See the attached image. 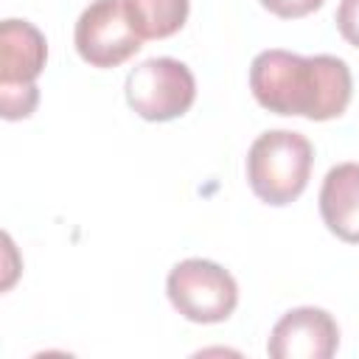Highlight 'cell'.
I'll return each instance as SVG.
<instances>
[{
	"mask_svg": "<svg viewBox=\"0 0 359 359\" xmlns=\"http://www.w3.org/2000/svg\"><path fill=\"white\" fill-rule=\"evenodd\" d=\"M250 90L255 101L275 115L331 121L348 109L353 79L351 67L339 56H297L272 48L252 59Z\"/></svg>",
	"mask_w": 359,
	"mask_h": 359,
	"instance_id": "cell-1",
	"label": "cell"
},
{
	"mask_svg": "<svg viewBox=\"0 0 359 359\" xmlns=\"http://www.w3.org/2000/svg\"><path fill=\"white\" fill-rule=\"evenodd\" d=\"M311 163L314 149L306 135L269 129L258 135L247 151V182L261 202L283 208L306 191Z\"/></svg>",
	"mask_w": 359,
	"mask_h": 359,
	"instance_id": "cell-2",
	"label": "cell"
},
{
	"mask_svg": "<svg viewBox=\"0 0 359 359\" xmlns=\"http://www.w3.org/2000/svg\"><path fill=\"white\" fill-rule=\"evenodd\" d=\"M48 59V42L28 20L0 25V109L6 121L28 118L36 109V79Z\"/></svg>",
	"mask_w": 359,
	"mask_h": 359,
	"instance_id": "cell-3",
	"label": "cell"
},
{
	"mask_svg": "<svg viewBox=\"0 0 359 359\" xmlns=\"http://www.w3.org/2000/svg\"><path fill=\"white\" fill-rule=\"evenodd\" d=\"M171 306L191 323H224L238 303V286L233 275L205 258L180 261L165 280Z\"/></svg>",
	"mask_w": 359,
	"mask_h": 359,
	"instance_id": "cell-4",
	"label": "cell"
},
{
	"mask_svg": "<svg viewBox=\"0 0 359 359\" xmlns=\"http://www.w3.org/2000/svg\"><path fill=\"white\" fill-rule=\"evenodd\" d=\"M196 81L188 65L171 56L140 62L126 76V104L143 121H174L191 109Z\"/></svg>",
	"mask_w": 359,
	"mask_h": 359,
	"instance_id": "cell-5",
	"label": "cell"
},
{
	"mask_svg": "<svg viewBox=\"0 0 359 359\" xmlns=\"http://www.w3.org/2000/svg\"><path fill=\"white\" fill-rule=\"evenodd\" d=\"M73 39L79 56L93 67H118L143 45L126 17L123 0H93L76 20Z\"/></svg>",
	"mask_w": 359,
	"mask_h": 359,
	"instance_id": "cell-6",
	"label": "cell"
},
{
	"mask_svg": "<svg viewBox=\"0 0 359 359\" xmlns=\"http://www.w3.org/2000/svg\"><path fill=\"white\" fill-rule=\"evenodd\" d=\"M339 325L325 309L300 306L286 311L266 342L272 359H328L337 353Z\"/></svg>",
	"mask_w": 359,
	"mask_h": 359,
	"instance_id": "cell-7",
	"label": "cell"
},
{
	"mask_svg": "<svg viewBox=\"0 0 359 359\" xmlns=\"http://www.w3.org/2000/svg\"><path fill=\"white\" fill-rule=\"evenodd\" d=\"M320 216L337 238L359 244V163H339L325 174Z\"/></svg>",
	"mask_w": 359,
	"mask_h": 359,
	"instance_id": "cell-8",
	"label": "cell"
},
{
	"mask_svg": "<svg viewBox=\"0 0 359 359\" xmlns=\"http://www.w3.org/2000/svg\"><path fill=\"white\" fill-rule=\"evenodd\" d=\"M123 8L140 39H165L188 20V0H123Z\"/></svg>",
	"mask_w": 359,
	"mask_h": 359,
	"instance_id": "cell-9",
	"label": "cell"
},
{
	"mask_svg": "<svg viewBox=\"0 0 359 359\" xmlns=\"http://www.w3.org/2000/svg\"><path fill=\"white\" fill-rule=\"evenodd\" d=\"M337 28L342 39L359 48V0H342L337 8Z\"/></svg>",
	"mask_w": 359,
	"mask_h": 359,
	"instance_id": "cell-10",
	"label": "cell"
},
{
	"mask_svg": "<svg viewBox=\"0 0 359 359\" xmlns=\"http://www.w3.org/2000/svg\"><path fill=\"white\" fill-rule=\"evenodd\" d=\"M261 6L269 8L275 17L297 20V17H306V14L317 11L323 6V0H261Z\"/></svg>",
	"mask_w": 359,
	"mask_h": 359,
	"instance_id": "cell-11",
	"label": "cell"
}]
</instances>
